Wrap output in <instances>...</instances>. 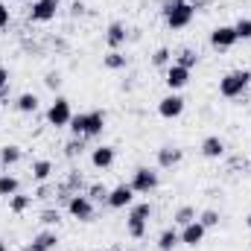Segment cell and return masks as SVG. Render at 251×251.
I'll return each mask as SVG.
<instances>
[{"instance_id":"6da1fadb","label":"cell","mask_w":251,"mask_h":251,"mask_svg":"<svg viewBox=\"0 0 251 251\" xmlns=\"http://www.w3.org/2000/svg\"><path fill=\"white\" fill-rule=\"evenodd\" d=\"M161 15H164L170 29H184L196 18V3H190V0H164Z\"/></svg>"},{"instance_id":"7a4b0ae2","label":"cell","mask_w":251,"mask_h":251,"mask_svg":"<svg viewBox=\"0 0 251 251\" xmlns=\"http://www.w3.org/2000/svg\"><path fill=\"white\" fill-rule=\"evenodd\" d=\"M249 85H251V70H246V67L228 70V73L219 79V94H222L225 100H237V97H243V94L249 91Z\"/></svg>"},{"instance_id":"3957f363","label":"cell","mask_w":251,"mask_h":251,"mask_svg":"<svg viewBox=\"0 0 251 251\" xmlns=\"http://www.w3.org/2000/svg\"><path fill=\"white\" fill-rule=\"evenodd\" d=\"M149 216H152V204H149V201L131 204L128 219H126V231H128V237H131V240H143L146 225H149Z\"/></svg>"},{"instance_id":"277c9868","label":"cell","mask_w":251,"mask_h":251,"mask_svg":"<svg viewBox=\"0 0 251 251\" xmlns=\"http://www.w3.org/2000/svg\"><path fill=\"white\" fill-rule=\"evenodd\" d=\"M131 190L134 193H140V196H149V193H155L158 184H161V173H158V167H137L134 173H131Z\"/></svg>"},{"instance_id":"5b68a950","label":"cell","mask_w":251,"mask_h":251,"mask_svg":"<svg viewBox=\"0 0 251 251\" xmlns=\"http://www.w3.org/2000/svg\"><path fill=\"white\" fill-rule=\"evenodd\" d=\"M73 120V108H70V100H64V97H56L53 102H50V108H47V123L53 126V128H67Z\"/></svg>"},{"instance_id":"8992f818","label":"cell","mask_w":251,"mask_h":251,"mask_svg":"<svg viewBox=\"0 0 251 251\" xmlns=\"http://www.w3.org/2000/svg\"><path fill=\"white\" fill-rule=\"evenodd\" d=\"M67 213L79 222H91L94 219V201L85 196V193H73L67 199Z\"/></svg>"},{"instance_id":"52a82bcc","label":"cell","mask_w":251,"mask_h":251,"mask_svg":"<svg viewBox=\"0 0 251 251\" xmlns=\"http://www.w3.org/2000/svg\"><path fill=\"white\" fill-rule=\"evenodd\" d=\"M59 9H62L59 0H32L29 21H32V24H50V21H56Z\"/></svg>"},{"instance_id":"ba28073f","label":"cell","mask_w":251,"mask_h":251,"mask_svg":"<svg viewBox=\"0 0 251 251\" xmlns=\"http://www.w3.org/2000/svg\"><path fill=\"white\" fill-rule=\"evenodd\" d=\"M184 105H187V102H184V97L170 91V94L158 102V114H161L164 120H176V117H181V114H184Z\"/></svg>"},{"instance_id":"9c48e42d","label":"cell","mask_w":251,"mask_h":251,"mask_svg":"<svg viewBox=\"0 0 251 251\" xmlns=\"http://www.w3.org/2000/svg\"><path fill=\"white\" fill-rule=\"evenodd\" d=\"M105 204H108V207H114V210L131 207V204H134V190H131V184H117V187H111Z\"/></svg>"},{"instance_id":"30bf717a","label":"cell","mask_w":251,"mask_h":251,"mask_svg":"<svg viewBox=\"0 0 251 251\" xmlns=\"http://www.w3.org/2000/svg\"><path fill=\"white\" fill-rule=\"evenodd\" d=\"M164 82H167V88H170L173 94H178L181 88H187V82H190V70H187V67H181V64L173 62L170 67H167V79H164Z\"/></svg>"},{"instance_id":"8fae6325","label":"cell","mask_w":251,"mask_h":251,"mask_svg":"<svg viewBox=\"0 0 251 251\" xmlns=\"http://www.w3.org/2000/svg\"><path fill=\"white\" fill-rule=\"evenodd\" d=\"M237 44V32H234V26H216L213 32H210V47L213 50H231Z\"/></svg>"},{"instance_id":"7c38bea8","label":"cell","mask_w":251,"mask_h":251,"mask_svg":"<svg viewBox=\"0 0 251 251\" xmlns=\"http://www.w3.org/2000/svg\"><path fill=\"white\" fill-rule=\"evenodd\" d=\"M105 120H108V114H105L102 108L88 111V114H85V134H82V137H100V134L105 131Z\"/></svg>"},{"instance_id":"4fadbf2b","label":"cell","mask_w":251,"mask_h":251,"mask_svg":"<svg viewBox=\"0 0 251 251\" xmlns=\"http://www.w3.org/2000/svg\"><path fill=\"white\" fill-rule=\"evenodd\" d=\"M178 234H181V246H190V249H196V246H201L204 243V234H207V228L196 219V222H190L184 228H178Z\"/></svg>"},{"instance_id":"5bb4252c","label":"cell","mask_w":251,"mask_h":251,"mask_svg":"<svg viewBox=\"0 0 251 251\" xmlns=\"http://www.w3.org/2000/svg\"><path fill=\"white\" fill-rule=\"evenodd\" d=\"M181 158H184V152H181L178 146L167 143V146H161V149H158V170H173V167H178V164H181Z\"/></svg>"},{"instance_id":"9a60e30c","label":"cell","mask_w":251,"mask_h":251,"mask_svg":"<svg viewBox=\"0 0 251 251\" xmlns=\"http://www.w3.org/2000/svg\"><path fill=\"white\" fill-rule=\"evenodd\" d=\"M56 246H59V234L56 231H41V234L32 237V243L24 251H56Z\"/></svg>"},{"instance_id":"2e32d148","label":"cell","mask_w":251,"mask_h":251,"mask_svg":"<svg viewBox=\"0 0 251 251\" xmlns=\"http://www.w3.org/2000/svg\"><path fill=\"white\" fill-rule=\"evenodd\" d=\"M114 158H117L114 146H94V152H91L94 170H108V167H114Z\"/></svg>"},{"instance_id":"e0dca14e","label":"cell","mask_w":251,"mask_h":251,"mask_svg":"<svg viewBox=\"0 0 251 251\" xmlns=\"http://www.w3.org/2000/svg\"><path fill=\"white\" fill-rule=\"evenodd\" d=\"M201 155H204V158H210V161H219V158L225 155V140H222L219 134L204 137V140H201Z\"/></svg>"},{"instance_id":"ac0fdd59","label":"cell","mask_w":251,"mask_h":251,"mask_svg":"<svg viewBox=\"0 0 251 251\" xmlns=\"http://www.w3.org/2000/svg\"><path fill=\"white\" fill-rule=\"evenodd\" d=\"M178 246H181V234H178V228H167V231L158 234V251H176Z\"/></svg>"},{"instance_id":"d6986e66","label":"cell","mask_w":251,"mask_h":251,"mask_svg":"<svg viewBox=\"0 0 251 251\" xmlns=\"http://www.w3.org/2000/svg\"><path fill=\"white\" fill-rule=\"evenodd\" d=\"M21 158H24V149L18 146V143H6L3 149H0V164L9 170V167H15V164H21Z\"/></svg>"},{"instance_id":"ffe728a7","label":"cell","mask_w":251,"mask_h":251,"mask_svg":"<svg viewBox=\"0 0 251 251\" xmlns=\"http://www.w3.org/2000/svg\"><path fill=\"white\" fill-rule=\"evenodd\" d=\"M126 35H128V32H126L123 24H111V26H108V32H105V41H108V47H111V50H120V47L126 44Z\"/></svg>"},{"instance_id":"44dd1931","label":"cell","mask_w":251,"mask_h":251,"mask_svg":"<svg viewBox=\"0 0 251 251\" xmlns=\"http://www.w3.org/2000/svg\"><path fill=\"white\" fill-rule=\"evenodd\" d=\"M32 199H35V196H26V193L18 190L15 196H9V210H12V213H26V210L32 207Z\"/></svg>"},{"instance_id":"7402d4cb","label":"cell","mask_w":251,"mask_h":251,"mask_svg":"<svg viewBox=\"0 0 251 251\" xmlns=\"http://www.w3.org/2000/svg\"><path fill=\"white\" fill-rule=\"evenodd\" d=\"M15 108H18L21 114H35V111H38V97L26 91V94H21V97L15 100Z\"/></svg>"},{"instance_id":"603a6c76","label":"cell","mask_w":251,"mask_h":251,"mask_svg":"<svg viewBox=\"0 0 251 251\" xmlns=\"http://www.w3.org/2000/svg\"><path fill=\"white\" fill-rule=\"evenodd\" d=\"M50 176H53V164H50L47 158H41V161H32V178H35L38 184L50 181Z\"/></svg>"},{"instance_id":"cb8c5ba5","label":"cell","mask_w":251,"mask_h":251,"mask_svg":"<svg viewBox=\"0 0 251 251\" xmlns=\"http://www.w3.org/2000/svg\"><path fill=\"white\" fill-rule=\"evenodd\" d=\"M199 216H196V207H190V204H181L176 213H173V225H178V228H184L190 222H196Z\"/></svg>"},{"instance_id":"d4e9b609","label":"cell","mask_w":251,"mask_h":251,"mask_svg":"<svg viewBox=\"0 0 251 251\" xmlns=\"http://www.w3.org/2000/svg\"><path fill=\"white\" fill-rule=\"evenodd\" d=\"M18 190H21V181H18L15 176H9V173H3V176H0V196H3V199L15 196Z\"/></svg>"},{"instance_id":"484cf974","label":"cell","mask_w":251,"mask_h":251,"mask_svg":"<svg viewBox=\"0 0 251 251\" xmlns=\"http://www.w3.org/2000/svg\"><path fill=\"white\" fill-rule=\"evenodd\" d=\"M102 64H105L108 70H123L126 64H128V59H126L120 50H111V53H105V56H102Z\"/></svg>"},{"instance_id":"4316f807","label":"cell","mask_w":251,"mask_h":251,"mask_svg":"<svg viewBox=\"0 0 251 251\" xmlns=\"http://www.w3.org/2000/svg\"><path fill=\"white\" fill-rule=\"evenodd\" d=\"M108 193H111V187H105V184H100V181L85 190V196H88L91 201H108Z\"/></svg>"},{"instance_id":"83f0119b","label":"cell","mask_w":251,"mask_h":251,"mask_svg":"<svg viewBox=\"0 0 251 251\" xmlns=\"http://www.w3.org/2000/svg\"><path fill=\"white\" fill-rule=\"evenodd\" d=\"M219 219H222V216H219V210H213V207H207V210H201V213H199V222H201L207 231H210V228H216V225H219Z\"/></svg>"},{"instance_id":"f1b7e54d","label":"cell","mask_w":251,"mask_h":251,"mask_svg":"<svg viewBox=\"0 0 251 251\" xmlns=\"http://www.w3.org/2000/svg\"><path fill=\"white\" fill-rule=\"evenodd\" d=\"M152 64H155V67H170V64H173V50H170V47H158L155 56H152Z\"/></svg>"},{"instance_id":"f546056e","label":"cell","mask_w":251,"mask_h":251,"mask_svg":"<svg viewBox=\"0 0 251 251\" xmlns=\"http://www.w3.org/2000/svg\"><path fill=\"white\" fill-rule=\"evenodd\" d=\"M234 32H237V41H251V18H240L234 24Z\"/></svg>"},{"instance_id":"4dcf8cb0","label":"cell","mask_w":251,"mask_h":251,"mask_svg":"<svg viewBox=\"0 0 251 251\" xmlns=\"http://www.w3.org/2000/svg\"><path fill=\"white\" fill-rule=\"evenodd\" d=\"M176 64H181V67L193 70V67L199 64V53H196V50H181V53H178V59H176Z\"/></svg>"},{"instance_id":"1f68e13d","label":"cell","mask_w":251,"mask_h":251,"mask_svg":"<svg viewBox=\"0 0 251 251\" xmlns=\"http://www.w3.org/2000/svg\"><path fill=\"white\" fill-rule=\"evenodd\" d=\"M67 128L73 131V137H82L85 134V114H73V120H70Z\"/></svg>"},{"instance_id":"d6a6232c","label":"cell","mask_w":251,"mask_h":251,"mask_svg":"<svg viewBox=\"0 0 251 251\" xmlns=\"http://www.w3.org/2000/svg\"><path fill=\"white\" fill-rule=\"evenodd\" d=\"M82 140H85V137H73V140L64 146V155H67V158H76V155H82V149H85V146H82Z\"/></svg>"},{"instance_id":"836d02e7","label":"cell","mask_w":251,"mask_h":251,"mask_svg":"<svg viewBox=\"0 0 251 251\" xmlns=\"http://www.w3.org/2000/svg\"><path fill=\"white\" fill-rule=\"evenodd\" d=\"M59 222H62L59 210H41V225H59Z\"/></svg>"},{"instance_id":"e575fe53","label":"cell","mask_w":251,"mask_h":251,"mask_svg":"<svg viewBox=\"0 0 251 251\" xmlns=\"http://www.w3.org/2000/svg\"><path fill=\"white\" fill-rule=\"evenodd\" d=\"M44 82H47V88H50V91H59V85H62V73H47V79H44Z\"/></svg>"},{"instance_id":"d590c367","label":"cell","mask_w":251,"mask_h":251,"mask_svg":"<svg viewBox=\"0 0 251 251\" xmlns=\"http://www.w3.org/2000/svg\"><path fill=\"white\" fill-rule=\"evenodd\" d=\"M9 21H12V12H9V6H6V3H0V29H6V26H9Z\"/></svg>"},{"instance_id":"8d00e7d4","label":"cell","mask_w":251,"mask_h":251,"mask_svg":"<svg viewBox=\"0 0 251 251\" xmlns=\"http://www.w3.org/2000/svg\"><path fill=\"white\" fill-rule=\"evenodd\" d=\"M6 91H9V70L0 67V100L6 97Z\"/></svg>"},{"instance_id":"74e56055","label":"cell","mask_w":251,"mask_h":251,"mask_svg":"<svg viewBox=\"0 0 251 251\" xmlns=\"http://www.w3.org/2000/svg\"><path fill=\"white\" fill-rule=\"evenodd\" d=\"M35 199H50V184L44 181L41 187H38V193H35Z\"/></svg>"},{"instance_id":"f35d334b","label":"cell","mask_w":251,"mask_h":251,"mask_svg":"<svg viewBox=\"0 0 251 251\" xmlns=\"http://www.w3.org/2000/svg\"><path fill=\"white\" fill-rule=\"evenodd\" d=\"M70 15H73V18L85 15V6H82V3H73V6H70Z\"/></svg>"},{"instance_id":"ab89813d","label":"cell","mask_w":251,"mask_h":251,"mask_svg":"<svg viewBox=\"0 0 251 251\" xmlns=\"http://www.w3.org/2000/svg\"><path fill=\"white\" fill-rule=\"evenodd\" d=\"M0 251H9V249H6V243H3V240H0Z\"/></svg>"},{"instance_id":"60d3db41","label":"cell","mask_w":251,"mask_h":251,"mask_svg":"<svg viewBox=\"0 0 251 251\" xmlns=\"http://www.w3.org/2000/svg\"><path fill=\"white\" fill-rule=\"evenodd\" d=\"M246 225H249V228H251V213H249V219H246Z\"/></svg>"},{"instance_id":"b9f144b4","label":"cell","mask_w":251,"mask_h":251,"mask_svg":"<svg viewBox=\"0 0 251 251\" xmlns=\"http://www.w3.org/2000/svg\"><path fill=\"white\" fill-rule=\"evenodd\" d=\"M21 3H26V0H21Z\"/></svg>"}]
</instances>
